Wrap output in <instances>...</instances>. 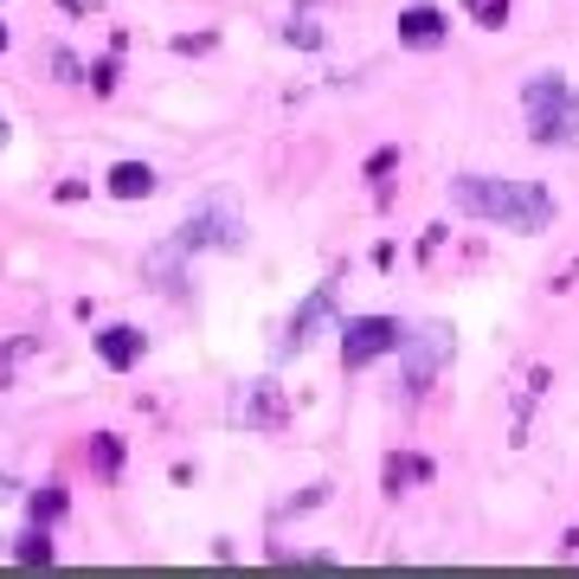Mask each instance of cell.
Masks as SVG:
<instances>
[{
	"mask_svg": "<svg viewBox=\"0 0 579 579\" xmlns=\"http://www.w3.org/2000/svg\"><path fill=\"white\" fill-rule=\"evenodd\" d=\"M181 245H187V251H200V245H225V251H238V245H245V219H232L213 200V207L187 213V225H181Z\"/></svg>",
	"mask_w": 579,
	"mask_h": 579,
	"instance_id": "obj_6",
	"label": "cell"
},
{
	"mask_svg": "<svg viewBox=\"0 0 579 579\" xmlns=\"http://www.w3.org/2000/svg\"><path fill=\"white\" fill-rule=\"evenodd\" d=\"M399 322H386V316H348L342 322V361L348 367H367L380 361V355H399Z\"/></svg>",
	"mask_w": 579,
	"mask_h": 579,
	"instance_id": "obj_5",
	"label": "cell"
},
{
	"mask_svg": "<svg viewBox=\"0 0 579 579\" xmlns=\"http://www.w3.org/2000/svg\"><path fill=\"white\" fill-rule=\"evenodd\" d=\"M451 39V20L438 13V7H406L399 13V46H412V52H438Z\"/></svg>",
	"mask_w": 579,
	"mask_h": 579,
	"instance_id": "obj_7",
	"label": "cell"
},
{
	"mask_svg": "<svg viewBox=\"0 0 579 579\" xmlns=\"http://www.w3.org/2000/svg\"><path fill=\"white\" fill-rule=\"evenodd\" d=\"M567 554H579V528H574V534H567Z\"/></svg>",
	"mask_w": 579,
	"mask_h": 579,
	"instance_id": "obj_16",
	"label": "cell"
},
{
	"mask_svg": "<svg viewBox=\"0 0 579 579\" xmlns=\"http://www.w3.org/2000/svg\"><path fill=\"white\" fill-rule=\"evenodd\" d=\"M110 194H116V200H148V194H155V168H148V161H116V168H110Z\"/></svg>",
	"mask_w": 579,
	"mask_h": 579,
	"instance_id": "obj_10",
	"label": "cell"
},
{
	"mask_svg": "<svg viewBox=\"0 0 579 579\" xmlns=\"http://www.w3.org/2000/svg\"><path fill=\"white\" fill-rule=\"evenodd\" d=\"M521 116L541 148H579V90L560 72H541L521 84Z\"/></svg>",
	"mask_w": 579,
	"mask_h": 579,
	"instance_id": "obj_2",
	"label": "cell"
},
{
	"mask_svg": "<svg viewBox=\"0 0 579 579\" xmlns=\"http://www.w3.org/2000/svg\"><path fill=\"white\" fill-rule=\"evenodd\" d=\"M97 355H103V367H116V373H123V367L143 361V335H136L130 322H110V329L97 335Z\"/></svg>",
	"mask_w": 579,
	"mask_h": 579,
	"instance_id": "obj_9",
	"label": "cell"
},
{
	"mask_svg": "<svg viewBox=\"0 0 579 579\" xmlns=\"http://www.w3.org/2000/svg\"><path fill=\"white\" fill-rule=\"evenodd\" d=\"M426 477H432L426 457H393V464H386V490H393V496H399V483H426Z\"/></svg>",
	"mask_w": 579,
	"mask_h": 579,
	"instance_id": "obj_11",
	"label": "cell"
},
{
	"mask_svg": "<svg viewBox=\"0 0 579 579\" xmlns=\"http://www.w3.org/2000/svg\"><path fill=\"white\" fill-rule=\"evenodd\" d=\"M329 309H335V290L322 284V290H316V296H309V303H303V309H296V316H290L284 355H303V348H309V342H316V329H322V322H329Z\"/></svg>",
	"mask_w": 579,
	"mask_h": 579,
	"instance_id": "obj_8",
	"label": "cell"
},
{
	"mask_svg": "<svg viewBox=\"0 0 579 579\" xmlns=\"http://www.w3.org/2000/svg\"><path fill=\"white\" fill-rule=\"evenodd\" d=\"M464 7H470L483 26H503V20H508V0H464Z\"/></svg>",
	"mask_w": 579,
	"mask_h": 579,
	"instance_id": "obj_15",
	"label": "cell"
},
{
	"mask_svg": "<svg viewBox=\"0 0 579 579\" xmlns=\"http://www.w3.org/2000/svg\"><path fill=\"white\" fill-rule=\"evenodd\" d=\"M90 464H97V477H116L123 470V444L110 432H97V444H90Z\"/></svg>",
	"mask_w": 579,
	"mask_h": 579,
	"instance_id": "obj_12",
	"label": "cell"
},
{
	"mask_svg": "<svg viewBox=\"0 0 579 579\" xmlns=\"http://www.w3.org/2000/svg\"><path fill=\"white\" fill-rule=\"evenodd\" d=\"M232 426H245V432H284L290 426V399L278 380H251V386H238V399H232Z\"/></svg>",
	"mask_w": 579,
	"mask_h": 579,
	"instance_id": "obj_4",
	"label": "cell"
},
{
	"mask_svg": "<svg viewBox=\"0 0 579 579\" xmlns=\"http://www.w3.org/2000/svg\"><path fill=\"white\" fill-rule=\"evenodd\" d=\"M451 367V329L444 322H426L399 342V373H406V393H432L438 373Z\"/></svg>",
	"mask_w": 579,
	"mask_h": 579,
	"instance_id": "obj_3",
	"label": "cell"
},
{
	"mask_svg": "<svg viewBox=\"0 0 579 579\" xmlns=\"http://www.w3.org/2000/svg\"><path fill=\"white\" fill-rule=\"evenodd\" d=\"M0 143H7V123H0Z\"/></svg>",
	"mask_w": 579,
	"mask_h": 579,
	"instance_id": "obj_18",
	"label": "cell"
},
{
	"mask_svg": "<svg viewBox=\"0 0 579 579\" xmlns=\"http://www.w3.org/2000/svg\"><path fill=\"white\" fill-rule=\"evenodd\" d=\"M0 52H7V26H0Z\"/></svg>",
	"mask_w": 579,
	"mask_h": 579,
	"instance_id": "obj_17",
	"label": "cell"
},
{
	"mask_svg": "<svg viewBox=\"0 0 579 579\" xmlns=\"http://www.w3.org/2000/svg\"><path fill=\"white\" fill-rule=\"evenodd\" d=\"M20 560H52V541H46V528H33V534H20V547H13Z\"/></svg>",
	"mask_w": 579,
	"mask_h": 579,
	"instance_id": "obj_14",
	"label": "cell"
},
{
	"mask_svg": "<svg viewBox=\"0 0 579 579\" xmlns=\"http://www.w3.org/2000/svg\"><path fill=\"white\" fill-rule=\"evenodd\" d=\"M451 207L470 219H490L508 232H547L554 225V194L541 181H496V174H457Z\"/></svg>",
	"mask_w": 579,
	"mask_h": 579,
	"instance_id": "obj_1",
	"label": "cell"
},
{
	"mask_svg": "<svg viewBox=\"0 0 579 579\" xmlns=\"http://www.w3.org/2000/svg\"><path fill=\"white\" fill-rule=\"evenodd\" d=\"M59 515H65V490H59V483H46V490L33 496V521H59Z\"/></svg>",
	"mask_w": 579,
	"mask_h": 579,
	"instance_id": "obj_13",
	"label": "cell"
}]
</instances>
